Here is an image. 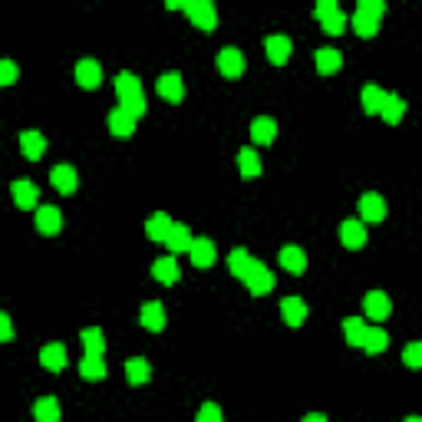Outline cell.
<instances>
[{
  "label": "cell",
  "instance_id": "obj_1",
  "mask_svg": "<svg viewBox=\"0 0 422 422\" xmlns=\"http://www.w3.org/2000/svg\"><path fill=\"white\" fill-rule=\"evenodd\" d=\"M116 93H119L122 109L132 112L136 119L146 112V96H142V83H139V76H132V73H119V76H116Z\"/></svg>",
  "mask_w": 422,
  "mask_h": 422
},
{
  "label": "cell",
  "instance_id": "obj_2",
  "mask_svg": "<svg viewBox=\"0 0 422 422\" xmlns=\"http://www.w3.org/2000/svg\"><path fill=\"white\" fill-rule=\"evenodd\" d=\"M383 10H386V4L383 0H360V7H356L353 14V30L360 36H373L379 30V17H383Z\"/></svg>",
  "mask_w": 422,
  "mask_h": 422
},
{
  "label": "cell",
  "instance_id": "obj_3",
  "mask_svg": "<svg viewBox=\"0 0 422 422\" xmlns=\"http://www.w3.org/2000/svg\"><path fill=\"white\" fill-rule=\"evenodd\" d=\"M185 14H189L191 24L201 26V30H215L218 26V10L211 0H189V4H185Z\"/></svg>",
  "mask_w": 422,
  "mask_h": 422
},
{
  "label": "cell",
  "instance_id": "obj_4",
  "mask_svg": "<svg viewBox=\"0 0 422 422\" xmlns=\"http://www.w3.org/2000/svg\"><path fill=\"white\" fill-rule=\"evenodd\" d=\"M156 89H159L162 99H169V103H181V99H185V79H181V73H175V69H169V73L159 76Z\"/></svg>",
  "mask_w": 422,
  "mask_h": 422
},
{
  "label": "cell",
  "instance_id": "obj_5",
  "mask_svg": "<svg viewBox=\"0 0 422 422\" xmlns=\"http://www.w3.org/2000/svg\"><path fill=\"white\" fill-rule=\"evenodd\" d=\"M244 53L238 50V46H224L221 53H218V69H221L224 76H231V79H238L244 73Z\"/></svg>",
  "mask_w": 422,
  "mask_h": 422
},
{
  "label": "cell",
  "instance_id": "obj_6",
  "mask_svg": "<svg viewBox=\"0 0 422 422\" xmlns=\"http://www.w3.org/2000/svg\"><path fill=\"white\" fill-rule=\"evenodd\" d=\"M50 181H53V189L63 191V195H73L76 191V169L73 165H53L50 169Z\"/></svg>",
  "mask_w": 422,
  "mask_h": 422
},
{
  "label": "cell",
  "instance_id": "obj_7",
  "mask_svg": "<svg viewBox=\"0 0 422 422\" xmlns=\"http://www.w3.org/2000/svg\"><path fill=\"white\" fill-rule=\"evenodd\" d=\"M360 218L363 221H383V218H386V201H383V195L366 191L360 199Z\"/></svg>",
  "mask_w": 422,
  "mask_h": 422
},
{
  "label": "cell",
  "instance_id": "obj_8",
  "mask_svg": "<svg viewBox=\"0 0 422 422\" xmlns=\"http://www.w3.org/2000/svg\"><path fill=\"white\" fill-rule=\"evenodd\" d=\"M10 191H14V201H17L20 208H26V211H30V208H40V191H36L34 181L20 179L10 185Z\"/></svg>",
  "mask_w": 422,
  "mask_h": 422
},
{
  "label": "cell",
  "instance_id": "obj_9",
  "mask_svg": "<svg viewBox=\"0 0 422 422\" xmlns=\"http://www.w3.org/2000/svg\"><path fill=\"white\" fill-rule=\"evenodd\" d=\"M363 311H366L370 320H386L389 311H393V303H389V297L383 291H370L366 301H363Z\"/></svg>",
  "mask_w": 422,
  "mask_h": 422
},
{
  "label": "cell",
  "instance_id": "obj_10",
  "mask_svg": "<svg viewBox=\"0 0 422 422\" xmlns=\"http://www.w3.org/2000/svg\"><path fill=\"white\" fill-rule=\"evenodd\" d=\"M264 50H267V60L271 63H287V56H291V36H284V34H271L264 40Z\"/></svg>",
  "mask_w": 422,
  "mask_h": 422
},
{
  "label": "cell",
  "instance_id": "obj_11",
  "mask_svg": "<svg viewBox=\"0 0 422 422\" xmlns=\"http://www.w3.org/2000/svg\"><path fill=\"white\" fill-rule=\"evenodd\" d=\"M244 284H248L251 293H258V297H261V293H271V291H274V274H271L264 264H258L248 277H244Z\"/></svg>",
  "mask_w": 422,
  "mask_h": 422
},
{
  "label": "cell",
  "instance_id": "obj_12",
  "mask_svg": "<svg viewBox=\"0 0 422 422\" xmlns=\"http://www.w3.org/2000/svg\"><path fill=\"white\" fill-rule=\"evenodd\" d=\"M139 320H142V327H146V330L159 333V330L165 327V307H162L159 301L142 303V311H139Z\"/></svg>",
  "mask_w": 422,
  "mask_h": 422
},
{
  "label": "cell",
  "instance_id": "obj_13",
  "mask_svg": "<svg viewBox=\"0 0 422 422\" xmlns=\"http://www.w3.org/2000/svg\"><path fill=\"white\" fill-rule=\"evenodd\" d=\"M99 79H103V66L96 60H79L76 63V83L83 89H96L99 86Z\"/></svg>",
  "mask_w": 422,
  "mask_h": 422
},
{
  "label": "cell",
  "instance_id": "obj_14",
  "mask_svg": "<svg viewBox=\"0 0 422 422\" xmlns=\"http://www.w3.org/2000/svg\"><path fill=\"white\" fill-rule=\"evenodd\" d=\"M109 132H112V136H119V139L132 136V132H136V116L126 112L122 106H119V109H112L109 112Z\"/></svg>",
  "mask_w": 422,
  "mask_h": 422
},
{
  "label": "cell",
  "instance_id": "obj_15",
  "mask_svg": "<svg viewBox=\"0 0 422 422\" xmlns=\"http://www.w3.org/2000/svg\"><path fill=\"white\" fill-rule=\"evenodd\" d=\"M191 264L195 267H211L215 264V241H211V238H195V244H191Z\"/></svg>",
  "mask_w": 422,
  "mask_h": 422
},
{
  "label": "cell",
  "instance_id": "obj_16",
  "mask_svg": "<svg viewBox=\"0 0 422 422\" xmlns=\"http://www.w3.org/2000/svg\"><path fill=\"white\" fill-rule=\"evenodd\" d=\"M36 228L44 234H56L63 228V215H60V208H53V205H40L36 208Z\"/></svg>",
  "mask_w": 422,
  "mask_h": 422
},
{
  "label": "cell",
  "instance_id": "obj_17",
  "mask_svg": "<svg viewBox=\"0 0 422 422\" xmlns=\"http://www.w3.org/2000/svg\"><path fill=\"white\" fill-rule=\"evenodd\" d=\"M281 267L291 271V274H303V271H307V254H303V248H297V244L281 248Z\"/></svg>",
  "mask_w": 422,
  "mask_h": 422
},
{
  "label": "cell",
  "instance_id": "obj_18",
  "mask_svg": "<svg viewBox=\"0 0 422 422\" xmlns=\"http://www.w3.org/2000/svg\"><path fill=\"white\" fill-rule=\"evenodd\" d=\"M254 267H258V261L251 258L244 248H234L231 254H228V271H231L234 277H241V281L251 274V271H254Z\"/></svg>",
  "mask_w": 422,
  "mask_h": 422
},
{
  "label": "cell",
  "instance_id": "obj_19",
  "mask_svg": "<svg viewBox=\"0 0 422 422\" xmlns=\"http://www.w3.org/2000/svg\"><path fill=\"white\" fill-rule=\"evenodd\" d=\"M281 313H284V323L301 327L303 320H307V303H303L301 297H284V301H281Z\"/></svg>",
  "mask_w": 422,
  "mask_h": 422
},
{
  "label": "cell",
  "instance_id": "obj_20",
  "mask_svg": "<svg viewBox=\"0 0 422 422\" xmlns=\"http://www.w3.org/2000/svg\"><path fill=\"white\" fill-rule=\"evenodd\" d=\"M40 363H44L46 370L60 373L63 366H66V346L63 343H46L44 350H40Z\"/></svg>",
  "mask_w": 422,
  "mask_h": 422
},
{
  "label": "cell",
  "instance_id": "obj_21",
  "mask_svg": "<svg viewBox=\"0 0 422 422\" xmlns=\"http://www.w3.org/2000/svg\"><path fill=\"white\" fill-rule=\"evenodd\" d=\"M165 244H169V251H172V254H179V251H191V244H195V238H191L189 224H172V231H169V238H165Z\"/></svg>",
  "mask_w": 422,
  "mask_h": 422
},
{
  "label": "cell",
  "instance_id": "obj_22",
  "mask_svg": "<svg viewBox=\"0 0 422 422\" xmlns=\"http://www.w3.org/2000/svg\"><path fill=\"white\" fill-rule=\"evenodd\" d=\"M277 136V122L271 119V116H258V119L251 122V139L254 142H264V146H271Z\"/></svg>",
  "mask_w": 422,
  "mask_h": 422
},
{
  "label": "cell",
  "instance_id": "obj_23",
  "mask_svg": "<svg viewBox=\"0 0 422 422\" xmlns=\"http://www.w3.org/2000/svg\"><path fill=\"white\" fill-rule=\"evenodd\" d=\"M313 60H317V69L320 73H336L340 69V63H343V53L340 50H333V46H320L317 53H313Z\"/></svg>",
  "mask_w": 422,
  "mask_h": 422
},
{
  "label": "cell",
  "instance_id": "obj_24",
  "mask_svg": "<svg viewBox=\"0 0 422 422\" xmlns=\"http://www.w3.org/2000/svg\"><path fill=\"white\" fill-rule=\"evenodd\" d=\"M340 241H343V248H363V241H366V228H363V221H343L340 224Z\"/></svg>",
  "mask_w": 422,
  "mask_h": 422
},
{
  "label": "cell",
  "instance_id": "obj_25",
  "mask_svg": "<svg viewBox=\"0 0 422 422\" xmlns=\"http://www.w3.org/2000/svg\"><path fill=\"white\" fill-rule=\"evenodd\" d=\"M172 218L165 215V211H159V215H152L146 221V234L149 238H152V241H165V238H169V231H172Z\"/></svg>",
  "mask_w": 422,
  "mask_h": 422
},
{
  "label": "cell",
  "instance_id": "obj_26",
  "mask_svg": "<svg viewBox=\"0 0 422 422\" xmlns=\"http://www.w3.org/2000/svg\"><path fill=\"white\" fill-rule=\"evenodd\" d=\"M44 149H46V142L36 129H26L24 136H20V152H24L26 159H40L44 156Z\"/></svg>",
  "mask_w": 422,
  "mask_h": 422
},
{
  "label": "cell",
  "instance_id": "obj_27",
  "mask_svg": "<svg viewBox=\"0 0 422 422\" xmlns=\"http://www.w3.org/2000/svg\"><path fill=\"white\" fill-rule=\"evenodd\" d=\"M152 277H156L159 284H175V281H179V264H175V258H159L156 264H152Z\"/></svg>",
  "mask_w": 422,
  "mask_h": 422
},
{
  "label": "cell",
  "instance_id": "obj_28",
  "mask_svg": "<svg viewBox=\"0 0 422 422\" xmlns=\"http://www.w3.org/2000/svg\"><path fill=\"white\" fill-rule=\"evenodd\" d=\"M149 376H152V366H149V360H142V356H132V360L126 363V379H129L132 386H139V383H149Z\"/></svg>",
  "mask_w": 422,
  "mask_h": 422
},
{
  "label": "cell",
  "instance_id": "obj_29",
  "mask_svg": "<svg viewBox=\"0 0 422 422\" xmlns=\"http://www.w3.org/2000/svg\"><path fill=\"white\" fill-rule=\"evenodd\" d=\"M79 340H83V346H86V356H103L106 353V336L99 327H89L79 333Z\"/></svg>",
  "mask_w": 422,
  "mask_h": 422
},
{
  "label": "cell",
  "instance_id": "obj_30",
  "mask_svg": "<svg viewBox=\"0 0 422 422\" xmlns=\"http://www.w3.org/2000/svg\"><path fill=\"white\" fill-rule=\"evenodd\" d=\"M34 419H36V422H60V403H56L53 396L36 399V406H34Z\"/></svg>",
  "mask_w": 422,
  "mask_h": 422
},
{
  "label": "cell",
  "instance_id": "obj_31",
  "mask_svg": "<svg viewBox=\"0 0 422 422\" xmlns=\"http://www.w3.org/2000/svg\"><path fill=\"white\" fill-rule=\"evenodd\" d=\"M366 323H363V317H346L343 320V336L350 346H363V340H366Z\"/></svg>",
  "mask_w": 422,
  "mask_h": 422
},
{
  "label": "cell",
  "instance_id": "obj_32",
  "mask_svg": "<svg viewBox=\"0 0 422 422\" xmlns=\"http://www.w3.org/2000/svg\"><path fill=\"white\" fill-rule=\"evenodd\" d=\"M238 169H241L244 179H254V175H261V159L254 149H241L238 152Z\"/></svg>",
  "mask_w": 422,
  "mask_h": 422
},
{
  "label": "cell",
  "instance_id": "obj_33",
  "mask_svg": "<svg viewBox=\"0 0 422 422\" xmlns=\"http://www.w3.org/2000/svg\"><path fill=\"white\" fill-rule=\"evenodd\" d=\"M386 96L379 86H363V109L366 112H383V106H386Z\"/></svg>",
  "mask_w": 422,
  "mask_h": 422
},
{
  "label": "cell",
  "instance_id": "obj_34",
  "mask_svg": "<svg viewBox=\"0 0 422 422\" xmlns=\"http://www.w3.org/2000/svg\"><path fill=\"white\" fill-rule=\"evenodd\" d=\"M389 343V333L383 327H370L366 330V340H363V350H370V353H383Z\"/></svg>",
  "mask_w": 422,
  "mask_h": 422
},
{
  "label": "cell",
  "instance_id": "obj_35",
  "mask_svg": "<svg viewBox=\"0 0 422 422\" xmlns=\"http://www.w3.org/2000/svg\"><path fill=\"white\" fill-rule=\"evenodd\" d=\"M379 116L396 126V122L406 116V99H403V96H386V106H383V112H379Z\"/></svg>",
  "mask_w": 422,
  "mask_h": 422
},
{
  "label": "cell",
  "instance_id": "obj_36",
  "mask_svg": "<svg viewBox=\"0 0 422 422\" xmlns=\"http://www.w3.org/2000/svg\"><path fill=\"white\" fill-rule=\"evenodd\" d=\"M79 376L83 379H103L106 376L103 356H83V363H79Z\"/></svg>",
  "mask_w": 422,
  "mask_h": 422
},
{
  "label": "cell",
  "instance_id": "obj_37",
  "mask_svg": "<svg viewBox=\"0 0 422 422\" xmlns=\"http://www.w3.org/2000/svg\"><path fill=\"white\" fill-rule=\"evenodd\" d=\"M403 363H406V366H413V370H422V340H413V343H406Z\"/></svg>",
  "mask_w": 422,
  "mask_h": 422
},
{
  "label": "cell",
  "instance_id": "obj_38",
  "mask_svg": "<svg viewBox=\"0 0 422 422\" xmlns=\"http://www.w3.org/2000/svg\"><path fill=\"white\" fill-rule=\"evenodd\" d=\"M195 422H224L221 406H218V403H205L199 409V416H195Z\"/></svg>",
  "mask_w": 422,
  "mask_h": 422
},
{
  "label": "cell",
  "instance_id": "obj_39",
  "mask_svg": "<svg viewBox=\"0 0 422 422\" xmlns=\"http://www.w3.org/2000/svg\"><path fill=\"white\" fill-rule=\"evenodd\" d=\"M0 83H4V86L17 83V63H14V60H4V63H0Z\"/></svg>",
  "mask_w": 422,
  "mask_h": 422
},
{
  "label": "cell",
  "instance_id": "obj_40",
  "mask_svg": "<svg viewBox=\"0 0 422 422\" xmlns=\"http://www.w3.org/2000/svg\"><path fill=\"white\" fill-rule=\"evenodd\" d=\"M343 26H346V17L340 10H336L330 20H323V30H327V34H343Z\"/></svg>",
  "mask_w": 422,
  "mask_h": 422
},
{
  "label": "cell",
  "instance_id": "obj_41",
  "mask_svg": "<svg viewBox=\"0 0 422 422\" xmlns=\"http://www.w3.org/2000/svg\"><path fill=\"white\" fill-rule=\"evenodd\" d=\"M333 14H336V4H333V0H320L317 10H313V17H317V20H330Z\"/></svg>",
  "mask_w": 422,
  "mask_h": 422
},
{
  "label": "cell",
  "instance_id": "obj_42",
  "mask_svg": "<svg viewBox=\"0 0 422 422\" xmlns=\"http://www.w3.org/2000/svg\"><path fill=\"white\" fill-rule=\"evenodd\" d=\"M0 340H14V323L7 313H0Z\"/></svg>",
  "mask_w": 422,
  "mask_h": 422
},
{
  "label": "cell",
  "instance_id": "obj_43",
  "mask_svg": "<svg viewBox=\"0 0 422 422\" xmlns=\"http://www.w3.org/2000/svg\"><path fill=\"white\" fill-rule=\"evenodd\" d=\"M303 422H327V416H323V413H311V416H303Z\"/></svg>",
  "mask_w": 422,
  "mask_h": 422
},
{
  "label": "cell",
  "instance_id": "obj_44",
  "mask_svg": "<svg viewBox=\"0 0 422 422\" xmlns=\"http://www.w3.org/2000/svg\"><path fill=\"white\" fill-rule=\"evenodd\" d=\"M406 422H422V416H409V419H406Z\"/></svg>",
  "mask_w": 422,
  "mask_h": 422
}]
</instances>
